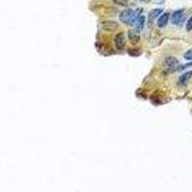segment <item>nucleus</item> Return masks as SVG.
<instances>
[{
  "label": "nucleus",
  "instance_id": "nucleus-1",
  "mask_svg": "<svg viewBox=\"0 0 192 192\" xmlns=\"http://www.w3.org/2000/svg\"><path fill=\"white\" fill-rule=\"evenodd\" d=\"M141 9L138 10H132V9H126L122 11L119 15V19L126 25H134L135 24L137 18L140 17V12Z\"/></svg>",
  "mask_w": 192,
  "mask_h": 192
},
{
  "label": "nucleus",
  "instance_id": "nucleus-2",
  "mask_svg": "<svg viewBox=\"0 0 192 192\" xmlns=\"http://www.w3.org/2000/svg\"><path fill=\"white\" fill-rule=\"evenodd\" d=\"M185 15L183 10H178L176 12H173L172 15V22L175 25H178V26H181L183 25V23L185 22Z\"/></svg>",
  "mask_w": 192,
  "mask_h": 192
},
{
  "label": "nucleus",
  "instance_id": "nucleus-3",
  "mask_svg": "<svg viewBox=\"0 0 192 192\" xmlns=\"http://www.w3.org/2000/svg\"><path fill=\"white\" fill-rule=\"evenodd\" d=\"M114 44L118 50H122L125 47V35H124V33H119L115 36Z\"/></svg>",
  "mask_w": 192,
  "mask_h": 192
},
{
  "label": "nucleus",
  "instance_id": "nucleus-4",
  "mask_svg": "<svg viewBox=\"0 0 192 192\" xmlns=\"http://www.w3.org/2000/svg\"><path fill=\"white\" fill-rule=\"evenodd\" d=\"M192 77V71H187L184 74H182L179 78V85L181 86H185L188 83V81L191 79Z\"/></svg>",
  "mask_w": 192,
  "mask_h": 192
},
{
  "label": "nucleus",
  "instance_id": "nucleus-5",
  "mask_svg": "<svg viewBox=\"0 0 192 192\" xmlns=\"http://www.w3.org/2000/svg\"><path fill=\"white\" fill-rule=\"evenodd\" d=\"M164 62H165V66L170 68H174L179 66V61L174 57H167L165 59Z\"/></svg>",
  "mask_w": 192,
  "mask_h": 192
},
{
  "label": "nucleus",
  "instance_id": "nucleus-6",
  "mask_svg": "<svg viewBox=\"0 0 192 192\" xmlns=\"http://www.w3.org/2000/svg\"><path fill=\"white\" fill-rule=\"evenodd\" d=\"M118 23L115 21H106L103 22V28L108 31H114L115 29H117Z\"/></svg>",
  "mask_w": 192,
  "mask_h": 192
},
{
  "label": "nucleus",
  "instance_id": "nucleus-7",
  "mask_svg": "<svg viewBox=\"0 0 192 192\" xmlns=\"http://www.w3.org/2000/svg\"><path fill=\"white\" fill-rule=\"evenodd\" d=\"M168 19H169V15H168V14H163V15H161V16L159 17V19H158V26L160 27V28L164 27L165 25L167 24Z\"/></svg>",
  "mask_w": 192,
  "mask_h": 192
},
{
  "label": "nucleus",
  "instance_id": "nucleus-8",
  "mask_svg": "<svg viewBox=\"0 0 192 192\" xmlns=\"http://www.w3.org/2000/svg\"><path fill=\"white\" fill-rule=\"evenodd\" d=\"M128 37H129V40L132 42V43H137L139 41V35L135 30H130L128 33Z\"/></svg>",
  "mask_w": 192,
  "mask_h": 192
},
{
  "label": "nucleus",
  "instance_id": "nucleus-9",
  "mask_svg": "<svg viewBox=\"0 0 192 192\" xmlns=\"http://www.w3.org/2000/svg\"><path fill=\"white\" fill-rule=\"evenodd\" d=\"M135 25H136L137 30H142L143 27H144V25H145V17H142V16H140L137 18V20L135 22Z\"/></svg>",
  "mask_w": 192,
  "mask_h": 192
},
{
  "label": "nucleus",
  "instance_id": "nucleus-10",
  "mask_svg": "<svg viewBox=\"0 0 192 192\" xmlns=\"http://www.w3.org/2000/svg\"><path fill=\"white\" fill-rule=\"evenodd\" d=\"M161 12H162L161 9H155V10H153V11L150 12V15H149V18H150V20H153V19L157 18V17L161 14Z\"/></svg>",
  "mask_w": 192,
  "mask_h": 192
},
{
  "label": "nucleus",
  "instance_id": "nucleus-11",
  "mask_svg": "<svg viewBox=\"0 0 192 192\" xmlns=\"http://www.w3.org/2000/svg\"><path fill=\"white\" fill-rule=\"evenodd\" d=\"M113 3L120 5V6H126L128 5V0H112Z\"/></svg>",
  "mask_w": 192,
  "mask_h": 192
},
{
  "label": "nucleus",
  "instance_id": "nucleus-12",
  "mask_svg": "<svg viewBox=\"0 0 192 192\" xmlns=\"http://www.w3.org/2000/svg\"><path fill=\"white\" fill-rule=\"evenodd\" d=\"M184 57L187 61H192V50H188L187 52H185Z\"/></svg>",
  "mask_w": 192,
  "mask_h": 192
},
{
  "label": "nucleus",
  "instance_id": "nucleus-13",
  "mask_svg": "<svg viewBox=\"0 0 192 192\" xmlns=\"http://www.w3.org/2000/svg\"><path fill=\"white\" fill-rule=\"evenodd\" d=\"M186 30H187V31L192 30V17H190V18L187 20V23H186Z\"/></svg>",
  "mask_w": 192,
  "mask_h": 192
},
{
  "label": "nucleus",
  "instance_id": "nucleus-14",
  "mask_svg": "<svg viewBox=\"0 0 192 192\" xmlns=\"http://www.w3.org/2000/svg\"><path fill=\"white\" fill-rule=\"evenodd\" d=\"M139 1H145V0H139Z\"/></svg>",
  "mask_w": 192,
  "mask_h": 192
}]
</instances>
